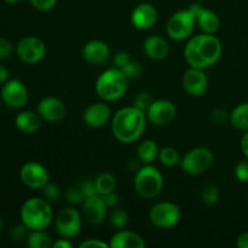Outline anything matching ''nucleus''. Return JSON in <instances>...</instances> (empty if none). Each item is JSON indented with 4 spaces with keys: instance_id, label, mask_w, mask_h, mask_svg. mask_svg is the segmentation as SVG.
Instances as JSON below:
<instances>
[{
    "instance_id": "f257e3e1",
    "label": "nucleus",
    "mask_w": 248,
    "mask_h": 248,
    "mask_svg": "<svg viewBox=\"0 0 248 248\" xmlns=\"http://www.w3.org/2000/svg\"><path fill=\"white\" fill-rule=\"evenodd\" d=\"M222 51V43L217 36L203 33L188 41L184 47V57L190 67L206 69L219 60Z\"/></svg>"
},
{
    "instance_id": "f03ea898",
    "label": "nucleus",
    "mask_w": 248,
    "mask_h": 248,
    "mask_svg": "<svg viewBox=\"0 0 248 248\" xmlns=\"http://www.w3.org/2000/svg\"><path fill=\"white\" fill-rule=\"evenodd\" d=\"M147 115L136 107L119 109L111 119V131L119 142L131 144L142 137L147 127Z\"/></svg>"
},
{
    "instance_id": "7ed1b4c3",
    "label": "nucleus",
    "mask_w": 248,
    "mask_h": 248,
    "mask_svg": "<svg viewBox=\"0 0 248 248\" xmlns=\"http://www.w3.org/2000/svg\"><path fill=\"white\" fill-rule=\"evenodd\" d=\"M21 220L29 230H44L53 219L51 203L41 198H31L22 205Z\"/></svg>"
},
{
    "instance_id": "20e7f679",
    "label": "nucleus",
    "mask_w": 248,
    "mask_h": 248,
    "mask_svg": "<svg viewBox=\"0 0 248 248\" xmlns=\"http://www.w3.org/2000/svg\"><path fill=\"white\" fill-rule=\"evenodd\" d=\"M127 78L119 68L107 69L97 78L96 89L97 94L106 102H113L120 99L127 91Z\"/></svg>"
},
{
    "instance_id": "39448f33",
    "label": "nucleus",
    "mask_w": 248,
    "mask_h": 248,
    "mask_svg": "<svg viewBox=\"0 0 248 248\" xmlns=\"http://www.w3.org/2000/svg\"><path fill=\"white\" fill-rule=\"evenodd\" d=\"M133 184L136 193L140 198L154 199L164 188V177L156 167L148 164L136 172Z\"/></svg>"
},
{
    "instance_id": "423d86ee",
    "label": "nucleus",
    "mask_w": 248,
    "mask_h": 248,
    "mask_svg": "<svg viewBox=\"0 0 248 248\" xmlns=\"http://www.w3.org/2000/svg\"><path fill=\"white\" fill-rule=\"evenodd\" d=\"M196 24V17L193 10L189 7L186 10H181L170 17L167 22L166 31L172 40L181 41L189 38L193 34Z\"/></svg>"
},
{
    "instance_id": "0eeeda50",
    "label": "nucleus",
    "mask_w": 248,
    "mask_h": 248,
    "mask_svg": "<svg viewBox=\"0 0 248 248\" xmlns=\"http://www.w3.org/2000/svg\"><path fill=\"white\" fill-rule=\"evenodd\" d=\"M212 164L213 153L206 147H198L189 150L179 162L183 172L190 176L203 173L212 166Z\"/></svg>"
},
{
    "instance_id": "6e6552de",
    "label": "nucleus",
    "mask_w": 248,
    "mask_h": 248,
    "mask_svg": "<svg viewBox=\"0 0 248 248\" xmlns=\"http://www.w3.org/2000/svg\"><path fill=\"white\" fill-rule=\"evenodd\" d=\"M181 215V207L177 203L164 201V202L155 203L150 208L149 220L154 227L159 229H170L178 224Z\"/></svg>"
},
{
    "instance_id": "1a4fd4ad",
    "label": "nucleus",
    "mask_w": 248,
    "mask_h": 248,
    "mask_svg": "<svg viewBox=\"0 0 248 248\" xmlns=\"http://www.w3.org/2000/svg\"><path fill=\"white\" fill-rule=\"evenodd\" d=\"M16 55L27 64L39 63L46 55V46L41 39L36 36H24L17 43Z\"/></svg>"
},
{
    "instance_id": "9d476101",
    "label": "nucleus",
    "mask_w": 248,
    "mask_h": 248,
    "mask_svg": "<svg viewBox=\"0 0 248 248\" xmlns=\"http://www.w3.org/2000/svg\"><path fill=\"white\" fill-rule=\"evenodd\" d=\"M81 216L75 208L67 207L60 211L55 218V229L61 237L73 239L81 229Z\"/></svg>"
},
{
    "instance_id": "9b49d317",
    "label": "nucleus",
    "mask_w": 248,
    "mask_h": 248,
    "mask_svg": "<svg viewBox=\"0 0 248 248\" xmlns=\"http://www.w3.org/2000/svg\"><path fill=\"white\" fill-rule=\"evenodd\" d=\"M145 115L149 123L155 126H167L177 116V108L171 101L167 99H156L150 103L145 110Z\"/></svg>"
},
{
    "instance_id": "f8f14e48",
    "label": "nucleus",
    "mask_w": 248,
    "mask_h": 248,
    "mask_svg": "<svg viewBox=\"0 0 248 248\" xmlns=\"http://www.w3.org/2000/svg\"><path fill=\"white\" fill-rule=\"evenodd\" d=\"M2 102L11 109H19L26 106L28 101V90L18 79H9L1 87Z\"/></svg>"
},
{
    "instance_id": "ddd939ff",
    "label": "nucleus",
    "mask_w": 248,
    "mask_h": 248,
    "mask_svg": "<svg viewBox=\"0 0 248 248\" xmlns=\"http://www.w3.org/2000/svg\"><path fill=\"white\" fill-rule=\"evenodd\" d=\"M19 178L24 186L31 189H43L50 182L47 170L35 161H28L21 167Z\"/></svg>"
},
{
    "instance_id": "4468645a",
    "label": "nucleus",
    "mask_w": 248,
    "mask_h": 248,
    "mask_svg": "<svg viewBox=\"0 0 248 248\" xmlns=\"http://www.w3.org/2000/svg\"><path fill=\"white\" fill-rule=\"evenodd\" d=\"M38 114L47 123H60L65 118L67 108L61 99L56 97H45L38 104Z\"/></svg>"
},
{
    "instance_id": "2eb2a0df",
    "label": "nucleus",
    "mask_w": 248,
    "mask_h": 248,
    "mask_svg": "<svg viewBox=\"0 0 248 248\" xmlns=\"http://www.w3.org/2000/svg\"><path fill=\"white\" fill-rule=\"evenodd\" d=\"M183 87L190 96H202L208 87V79L203 69L190 67L183 75Z\"/></svg>"
},
{
    "instance_id": "dca6fc26",
    "label": "nucleus",
    "mask_w": 248,
    "mask_h": 248,
    "mask_svg": "<svg viewBox=\"0 0 248 248\" xmlns=\"http://www.w3.org/2000/svg\"><path fill=\"white\" fill-rule=\"evenodd\" d=\"M157 21L156 7L149 2H142L133 9L131 14V23L140 31H148Z\"/></svg>"
},
{
    "instance_id": "f3484780",
    "label": "nucleus",
    "mask_w": 248,
    "mask_h": 248,
    "mask_svg": "<svg viewBox=\"0 0 248 248\" xmlns=\"http://www.w3.org/2000/svg\"><path fill=\"white\" fill-rule=\"evenodd\" d=\"M82 215L87 223L92 225L101 224L107 215V205L101 195L86 198L82 202Z\"/></svg>"
},
{
    "instance_id": "a211bd4d",
    "label": "nucleus",
    "mask_w": 248,
    "mask_h": 248,
    "mask_svg": "<svg viewBox=\"0 0 248 248\" xmlns=\"http://www.w3.org/2000/svg\"><path fill=\"white\" fill-rule=\"evenodd\" d=\"M85 125L91 128H101L106 125L110 119V109L106 103L96 102L85 109L82 114Z\"/></svg>"
},
{
    "instance_id": "6ab92c4d",
    "label": "nucleus",
    "mask_w": 248,
    "mask_h": 248,
    "mask_svg": "<svg viewBox=\"0 0 248 248\" xmlns=\"http://www.w3.org/2000/svg\"><path fill=\"white\" fill-rule=\"evenodd\" d=\"M193 12L195 14L196 17V24L199 26V28L203 31V33L207 34H215L216 31L219 29L220 21L219 17L215 14L211 10L205 9L201 4H191L190 6Z\"/></svg>"
},
{
    "instance_id": "aec40b11",
    "label": "nucleus",
    "mask_w": 248,
    "mask_h": 248,
    "mask_svg": "<svg viewBox=\"0 0 248 248\" xmlns=\"http://www.w3.org/2000/svg\"><path fill=\"white\" fill-rule=\"evenodd\" d=\"M110 56V48L104 41L91 40L82 47V57L87 63L99 65L108 61Z\"/></svg>"
},
{
    "instance_id": "412c9836",
    "label": "nucleus",
    "mask_w": 248,
    "mask_h": 248,
    "mask_svg": "<svg viewBox=\"0 0 248 248\" xmlns=\"http://www.w3.org/2000/svg\"><path fill=\"white\" fill-rule=\"evenodd\" d=\"M110 248H143L145 242L142 237L133 232L121 229L111 236L109 242Z\"/></svg>"
},
{
    "instance_id": "4be33fe9",
    "label": "nucleus",
    "mask_w": 248,
    "mask_h": 248,
    "mask_svg": "<svg viewBox=\"0 0 248 248\" xmlns=\"http://www.w3.org/2000/svg\"><path fill=\"white\" fill-rule=\"evenodd\" d=\"M145 55L155 61H161L167 57L170 52V47L167 41L159 35H152L145 39L143 44Z\"/></svg>"
},
{
    "instance_id": "5701e85b",
    "label": "nucleus",
    "mask_w": 248,
    "mask_h": 248,
    "mask_svg": "<svg viewBox=\"0 0 248 248\" xmlns=\"http://www.w3.org/2000/svg\"><path fill=\"white\" fill-rule=\"evenodd\" d=\"M41 120L43 119L40 118L38 111L34 113L31 110H24L17 114L16 119H15V125L21 132L31 135V133L38 132L41 126Z\"/></svg>"
},
{
    "instance_id": "b1692460",
    "label": "nucleus",
    "mask_w": 248,
    "mask_h": 248,
    "mask_svg": "<svg viewBox=\"0 0 248 248\" xmlns=\"http://www.w3.org/2000/svg\"><path fill=\"white\" fill-rule=\"evenodd\" d=\"M159 147L153 140H144L140 143L137 148V156L140 161L148 165L152 164L159 155Z\"/></svg>"
},
{
    "instance_id": "393cba45",
    "label": "nucleus",
    "mask_w": 248,
    "mask_h": 248,
    "mask_svg": "<svg viewBox=\"0 0 248 248\" xmlns=\"http://www.w3.org/2000/svg\"><path fill=\"white\" fill-rule=\"evenodd\" d=\"M230 123L240 131H248V103H241L235 107L230 113Z\"/></svg>"
},
{
    "instance_id": "a878e982",
    "label": "nucleus",
    "mask_w": 248,
    "mask_h": 248,
    "mask_svg": "<svg viewBox=\"0 0 248 248\" xmlns=\"http://www.w3.org/2000/svg\"><path fill=\"white\" fill-rule=\"evenodd\" d=\"M27 244L31 248H50L52 247V239L44 230H31L27 237Z\"/></svg>"
},
{
    "instance_id": "bb28decb",
    "label": "nucleus",
    "mask_w": 248,
    "mask_h": 248,
    "mask_svg": "<svg viewBox=\"0 0 248 248\" xmlns=\"http://www.w3.org/2000/svg\"><path fill=\"white\" fill-rule=\"evenodd\" d=\"M96 183L97 193L98 195H103V194L109 193V191L115 190L116 186V178L109 172H103V173L98 174L94 179Z\"/></svg>"
},
{
    "instance_id": "cd10ccee",
    "label": "nucleus",
    "mask_w": 248,
    "mask_h": 248,
    "mask_svg": "<svg viewBox=\"0 0 248 248\" xmlns=\"http://www.w3.org/2000/svg\"><path fill=\"white\" fill-rule=\"evenodd\" d=\"M157 159H159L160 164L166 167L177 166L181 162V156H179L178 152L172 147H165L160 149Z\"/></svg>"
},
{
    "instance_id": "c85d7f7f",
    "label": "nucleus",
    "mask_w": 248,
    "mask_h": 248,
    "mask_svg": "<svg viewBox=\"0 0 248 248\" xmlns=\"http://www.w3.org/2000/svg\"><path fill=\"white\" fill-rule=\"evenodd\" d=\"M109 222H110L111 227L115 228V229H125L128 224L127 212H126L125 210H123V208H113L110 215H109Z\"/></svg>"
},
{
    "instance_id": "c756f323",
    "label": "nucleus",
    "mask_w": 248,
    "mask_h": 248,
    "mask_svg": "<svg viewBox=\"0 0 248 248\" xmlns=\"http://www.w3.org/2000/svg\"><path fill=\"white\" fill-rule=\"evenodd\" d=\"M220 191L219 188L215 183H207L201 190V198L206 205H216L219 200Z\"/></svg>"
},
{
    "instance_id": "7c9ffc66",
    "label": "nucleus",
    "mask_w": 248,
    "mask_h": 248,
    "mask_svg": "<svg viewBox=\"0 0 248 248\" xmlns=\"http://www.w3.org/2000/svg\"><path fill=\"white\" fill-rule=\"evenodd\" d=\"M43 195L46 201L50 203H56L61 199V190L56 184L48 182L43 188Z\"/></svg>"
},
{
    "instance_id": "2f4dec72",
    "label": "nucleus",
    "mask_w": 248,
    "mask_h": 248,
    "mask_svg": "<svg viewBox=\"0 0 248 248\" xmlns=\"http://www.w3.org/2000/svg\"><path fill=\"white\" fill-rule=\"evenodd\" d=\"M64 199L67 202H69L70 205H79V203H82L85 200L84 194L81 193L79 186H70L65 190L64 193Z\"/></svg>"
},
{
    "instance_id": "473e14b6",
    "label": "nucleus",
    "mask_w": 248,
    "mask_h": 248,
    "mask_svg": "<svg viewBox=\"0 0 248 248\" xmlns=\"http://www.w3.org/2000/svg\"><path fill=\"white\" fill-rule=\"evenodd\" d=\"M121 72L125 74V77L127 79H137V78H140L142 75L143 68L138 62L130 61L125 67L121 68Z\"/></svg>"
},
{
    "instance_id": "72a5a7b5",
    "label": "nucleus",
    "mask_w": 248,
    "mask_h": 248,
    "mask_svg": "<svg viewBox=\"0 0 248 248\" xmlns=\"http://www.w3.org/2000/svg\"><path fill=\"white\" fill-rule=\"evenodd\" d=\"M152 102H153L152 96H150L149 92L142 91L135 97V99H133V107H136V108L145 111L148 109V107L150 106V103H152Z\"/></svg>"
},
{
    "instance_id": "f704fd0d",
    "label": "nucleus",
    "mask_w": 248,
    "mask_h": 248,
    "mask_svg": "<svg viewBox=\"0 0 248 248\" xmlns=\"http://www.w3.org/2000/svg\"><path fill=\"white\" fill-rule=\"evenodd\" d=\"M235 177L241 183H248V159L242 160L235 167Z\"/></svg>"
},
{
    "instance_id": "c9c22d12",
    "label": "nucleus",
    "mask_w": 248,
    "mask_h": 248,
    "mask_svg": "<svg viewBox=\"0 0 248 248\" xmlns=\"http://www.w3.org/2000/svg\"><path fill=\"white\" fill-rule=\"evenodd\" d=\"M79 188L80 190H81V193L84 194L85 199L90 198V196L98 195V193H97L96 183H94V181H92V179H85V181L80 184Z\"/></svg>"
},
{
    "instance_id": "e433bc0d",
    "label": "nucleus",
    "mask_w": 248,
    "mask_h": 248,
    "mask_svg": "<svg viewBox=\"0 0 248 248\" xmlns=\"http://www.w3.org/2000/svg\"><path fill=\"white\" fill-rule=\"evenodd\" d=\"M29 2H31L34 9L45 12L52 10L57 0H29Z\"/></svg>"
},
{
    "instance_id": "4c0bfd02",
    "label": "nucleus",
    "mask_w": 248,
    "mask_h": 248,
    "mask_svg": "<svg viewBox=\"0 0 248 248\" xmlns=\"http://www.w3.org/2000/svg\"><path fill=\"white\" fill-rule=\"evenodd\" d=\"M14 52L11 41L6 38H0V60H6Z\"/></svg>"
},
{
    "instance_id": "58836bf2",
    "label": "nucleus",
    "mask_w": 248,
    "mask_h": 248,
    "mask_svg": "<svg viewBox=\"0 0 248 248\" xmlns=\"http://www.w3.org/2000/svg\"><path fill=\"white\" fill-rule=\"evenodd\" d=\"M130 61V55H128L126 51H119V52H116L115 56H114V64H115V68H119V69L125 67Z\"/></svg>"
},
{
    "instance_id": "ea45409f",
    "label": "nucleus",
    "mask_w": 248,
    "mask_h": 248,
    "mask_svg": "<svg viewBox=\"0 0 248 248\" xmlns=\"http://www.w3.org/2000/svg\"><path fill=\"white\" fill-rule=\"evenodd\" d=\"M28 228L26 227V225L23 224V223H22L21 225H16V227H14L12 228V230H11V235H12V237H14L15 240H22V239H24V237H28Z\"/></svg>"
},
{
    "instance_id": "a19ab883",
    "label": "nucleus",
    "mask_w": 248,
    "mask_h": 248,
    "mask_svg": "<svg viewBox=\"0 0 248 248\" xmlns=\"http://www.w3.org/2000/svg\"><path fill=\"white\" fill-rule=\"evenodd\" d=\"M102 199H103L104 203L107 205V207H115V206H118L119 203V195L115 193V190L113 191H109V193L107 194H103V195H101Z\"/></svg>"
},
{
    "instance_id": "79ce46f5",
    "label": "nucleus",
    "mask_w": 248,
    "mask_h": 248,
    "mask_svg": "<svg viewBox=\"0 0 248 248\" xmlns=\"http://www.w3.org/2000/svg\"><path fill=\"white\" fill-rule=\"evenodd\" d=\"M211 119L215 121L216 124H223L228 120V111L224 109L217 108L212 111L211 114Z\"/></svg>"
},
{
    "instance_id": "37998d69",
    "label": "nucleus",
    "mask_w": 248,
    "mask_h": 248,
    "mask_svg": "<svg viewBox=\"0 0 248 248\" xmlns=\"http://www.w3.org/2000/svg\"><path fill=\"white\" fill-rule=\"evenodd\" d=\"M80 248H91V247H109V244H106L104 241H101V240L96 239H90L84 241L82 244H80Z\"/></svg>"
},
{
    "instance_id": "c03bdc74",
    "label": "nucleus",
    "mask_w": 248,
    "mask_h": 248,
    "mask_svg": "<svg viewBox=\"0 0 248 248\" xmlns=\"http://www.w3.org/2000/svg\"><path fill=\"white\" fill-rule=\"evenodd\" d=\"M72 247L73 245L72 242L69 241V239H64V237L57 240V241L52 244V248H72Z\"/></svg>"
},
{
    "instance_id": "a18cd8bd",
    "label": "nucleus",
    "mask_w": 248,
    "mask_h": 248,
    "mask_svg": "<svg viewBox=\"0 0 248 248\" xmlns=\"http://www.w3.org/2000/svg\"><path fill=\"white\" fill-rule=\"evenodd\" d=\"M236 246L239 248H248V232H244L237 237Z\"/></svg>"
},
{
    "instance_id": "49530a36",
    "label": "nucleus",
    "mask_w": 248,
    "mask_h": 248,
    "mask_svg": "<svg viewBox=\"0 0 248 248\" xmlns=\"http://www.w3.org/2000/svg\"><path fill=\"white\" fill-rule=\"evenodd\" d=\"M241 150L244 155L248 159V131H245L244 136L241 138Z\"/></svg>"
},
{
    "instance_id": "de8ad7c7",
    "label": "nucleus",
    "mask_w": 248,
    "mask_h": 248,
    "mask_svg": "<svg viewBox=\"0 0 248 248\" xmlns=\"http://www.w3.org/2000/svg\"><path fill=\"white\" fill-rule=\"evenodd\" d=\"M10 73L4 65H0V84H5L9 80Z\"/></svg>"
},
{
    "instance_id": "09e8293b",
    "label": "nucleus",
    "mask_w": 248,
    "mask_h": 248,
    "mask_svg": "<svg viewBox=\"0 0 248 248\" xmlns=\"http://www.w3.org/2000/svg\"><path fill=\"white\" fill-rule=\"evenodd\" d=\"M5 1H6L7 4H17V2H19L21 0H5Z\"/></svg>"
},
{
    "instance_id": "8fccbe9b",
    "label": "nucleus",
    "mask_w": 248,
    "mask_h": 248,
    "mask_svg": "<svg viewBox=\"0 0 248 248\" xmlns=\"http://www.w3.org/2000/svg\"><path fill=\"white\" fill-rule=\"evenodd\" d=\"M2 230V220H1V218H0V232H1Z\"/></svg>"
}]
</instances>
